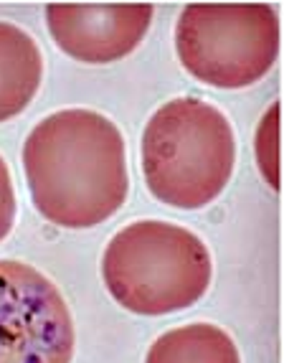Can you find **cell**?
Returning <instances> with one entry per match:
<instances>
[{
    "label": "cell",
    "mask_w": 284,
    "mask_h": 363,
    "mask_svg": "<svg viewBox=\"0 0 284 363\" xmlns=\"http://www.w3.org/2000/svg\"><path fill=\"white\" fill-rule=\"evenodd\" d=\"M23 170L33 206L64 229L102 224L130 194L125 138L94 109L69 107L43 117L23 143Z\"/></svg>",
    "instance_id": "6da1fadb"
},
{
    "label": "cell",
    "mask_w": 284,
    "mask_h": 363,
    "mask_svg": "<svg viewBox=\"0 0 284 363\" xmlns=\"http://www.w3.org/2000/svg\"><path fill=\"white\" fill-rule=\"evenodd\" d=\"M236 138L213 104L195 97L165 102L142 133V176L157 201L173 208L208 206L231 181Z\"/></svg>",
    "instance_id": "7a4b0ae2"
},
{
    "label": "cell",
    "mask_w": 284,
    "mask_h": 363,
    "mask_svg": "<svg viewBox=\"0 0 284 363\" xmlns=\"http://www.w3.org/2000/svg\"><path fill=\"white\" fill-rule=\"evenodd\" d=\"M102 277L107 292L122 308L152 318L200 303L211 285L213 262L195 231L142 218L109 239Z\"/></svg>",
    "instance_id": "3957f363"
},
{
    "label": "cell",
    "mask_w": 284,
    "mask_h": 363,
    "mask_svg": "<svg viewBox=\"0 0 284 363\" xmlns=\"http://www.w3.org/2000/svg\"><path fill=\"white\" fill-rule=\"evenodd\" d=\"M176 51L191 77L216 89L259 82L279 56V18L266 3H191L176 26Z\"/></svg>",
    "instance_id": "277c9868"
},
{
    "label": "cell",
    "mask_w": 284,
    "mask_h": 363,
    "mask_svg": "<svg viewBox=\"0 0 284 363\" xmlns=\"http://www.w3.org/2000/svg\"><path fill=\"white\" fill-rule=\"evenodd\" d=\"M74 320L36 267L0 259V363H72Z\"/></svg>",
    "instance_id": "5b68a950"
},
{
    "label": "cell",
    "mask_w": 284,
    "mask_h": 363,
    "mask_svg": "<svg viewBox=\"0 0 284 363\" xmlns=\"http://www.w3.org/2000/svg\"><path fill=\"white\" fill-rule=\"evenodd\" d=\"M152 23L150 3H49L46 26L64 54L112 64L137 49Z\"/></svg>",
    "instance_id": "8992f818"
},
{
    "label": "cell",
    "mask_w": 284,
    "mask_h": 363,
    "mask_svg": "<svg viewBox=\"0 0 284 363\" xmlns=\"http://www.w3.org/2000/svg\"><path fill=\"white\" fill-rule=\"evenodd\" d=\"M43 79L38 43L16 23L0 21V122L21 115Z\"/></svg>",
    "instance_id": "52a82bcc"
},
{
    "label": "cell",
    "mask_w": 284,
    "mask_h": 363,
    "mask_svg": "<svg viewBox=\"0 0 284 363\" xmlns=\"http://www.w3.org/2000/svg\"><path fill=\"white\" fill-rule=\"evenodd\" d=\"M145 363H242V356L234 338L218 325L188 323L160 335Z\"/></svg>",
    "instance_id": "ba28073f"
},
{
    "label": "cell",
    "mask_w": 284,
    "mask_h": 363,
    "mask_svg": "<svg viewBox=\"0 0 284 363\" xmlns=\"http://www.w3.org/2000/svg\"><path fill=\"white\" fill-rule=\"evenodd\" d=\"M256 163L264 181L279 188V104L274 102L256 128Z\"/></svg>",
    "instance_id": "9c48e42d"
},
{
    "label": "cell",
    "mask_w": 284,
    "mask_h": 363,
    "mask_svg": "<svg viewBox=\"0 0 284 363\" xmlns=\"http://www.w3.org/2000/svg\"><path fill=\"white\" fill-rule=\"evenodd\" d=\"M13 221H16V191H13L11 170L0 155V242L11 234Z\"/></svg>",
    "instance_id": "30bf717a"
}]
</instances>
